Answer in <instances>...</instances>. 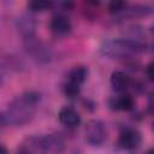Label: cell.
Wrapping results in <instances>:
<instances>
[{
    "mask_svg": "<svg viewBox=\"0 0 154 154\" xmlns=\"http://www.w3.org/2000/svg\"><path fill=\"white\" fill-rule=\"evenodd\" d=\"M40 95L35 91H25L16 96L7 106L5 112V123L12 126H22L29 123L36 112Z\"/></svg>",
    "mask_w": 154,
    "mask_h": 154,
    "instance_id": "1",
    "label": "cell"
},
{
    "mask_svg": "<svg viewBox=\"0 0 154 154\" xmlns=\"http://www.w3.org/2000/svg\"><path fill=\"white\" fill-rule=\"evenodd\" d=\"M101 53L113 59H128L144 52L146 43L137 38H111L101 45Z\"/></svg>",
    "mask_w": 154,
    "mask_h": 154,
    "instance_id": "2",
    "label": "cell"
},
{
    "mask_svg": "<svg viewBox=\"0 0 154 154\" xmlns=\"http://www.w3.org/2000/svg\"><path fill=\"white\" fill-rule=\"evenodd\" d=\"M88 76V69L85 66H77L72 69L67 76V81L64 85V93L67 97H76L79 91L82 84L85 82Z\"/></svg>",
    "mask_w": 154,
    "mask_h": 154,
    "instance_id": "3",
    "label": "cell"
},
{
    "mask_svg": "<svg viewBox=\"0 0 154 154\" xmlns=\"http://www.w3.org/2000/svg\"><path fill=\"white\" fill-rule=\"evenodd\" d=\"M84 137L90 146H94V147L101 146L107 137V132L103 123L97 119L89 120L84 128Z\"/></svg>",
    "mask_w": 154,
    "mask_h": 154,
    "instance_id": "4",
    "label": "cell"
},
{
    "mask_svg": "<svg viewBox=\"0 0 154 154\" xmlns=\"http://www.w3.org/2000/svg\"><path fill=\"white\" fill-rule=\"evenodd\" d=\"M38 142L43 154H60L65 148V142L58 134H48L38 137Z\"/></svg>",
    "mask_w": 154,
    "mask_h": 154,
    "instance_id": "5",
    "label": "cell"
},
{
    "mask_svg": "<svg viewBox=\"0 0 154 154\" xmlns=\"http://www.w3.org/2000/svg\"><path fill=\"white\" fill-rule=\"evenodd\" d=\"M142 142L141 134L135 129H126L123 132H120L118 138V144L120 148L126 150H134L140 147Z\"/></svg>",
    "mask_w": 154,
    "mask_h": 154,
    "instance_id": "6",
    "label": "cell"
},
{
    "mask_svg": "<svg viewBox=\"0 0 154 154\" xmlns=\"http://www.w3.org/2000/svg\"><path fill=\"white\" fill-rule=\"evenodd\" d=\"M49 30L55 36H61V37L63 36H67L72 30V24H71L70 19L66 16L59 13V14H55L51 19Z\"/></svg>",
    "mask_w": 154,
    "mask_h": 154,
    "instance_id": "7",
    "label": "cell"
},
{
    "mask_svg": "<svg viewBox=\"0 0 154 154\" xmlns=\"http://www.w3.org/2000/svg\"><path fill=\"white\" fill-rule=\"evenodd\" d=\"M28 41V51L30 52V54L34 57V59H36L38 63H47L51 59V52L48 49V47H46L42 42L32 38L26 40Z\"/></svg>",
    "mask_w": 154,
    "mask_h": 154,
    "instance_id": "8",
    "label": "cell"
},
{
    "mask_svg": "<svg viewBox=\"0 0 154 154\" xmlns=\"http://www.w3.org/2000/svg\"><path fill=\"white\" fill-rule=\"evenodd\" d=\"M59 122L66 126V128H70V129H73V128H77L81 123V116L79 113L72 108V107H63L60 111H59Z\"/></svg>",
    "mask_w": 154,
    "mask_h": 154,
    "instance_id": "9",
    "label": "cell"
},
{
    "mask_svg": "<svg viewBox=\"0 0 154 154\" xmlns=\"http://www.w3.org/2000/svg\"><path fill=\"white\" fill-rule=\"evenodd\" d=\"M17 28L25 40L32 38L36 29V20L30 14H22L17 19Z\"/></svg>",
    "mask_w": 154,
    "mask_h": 154,
    "instance_id": "10",
    "label": "cell"
},
{
    "mask_svg": "<svg viewBox=\"0 0 154 154\" xmlns=\"http://www.w3.org/2000/svg\"><path fill=\"white\" fill-rule=\"evenodd\" d=\"M130 84H131V79H130L129 75H126L125 72L114 71L112 73V76H111V85L117 93H119V94L125 93L129 89Z\"/></svg>",
    "mask_w": 154,
    "mask_h": 154,
    "instance_id": "11",
    "label": "cell"
},
{
    "mask_svg": "<svg viewBox=\"0 0 154 154\" xmlns=\"http://www.w3.org/2000/svg\"><path fill=\"white\" fill-rule=\"evenodd\" d=\"M109 106L112 109H116V111H131L134 108V99L129 94L123 93L111 99Z\"/></svg>",
    "mask_w": 154,
    "mask_h": 154,
    "instance_id": "12",
    "label": "cell"
},
{
    "mask_svg": "<svg viewBox=\"0 0 154 154\" xmlns=\"http://www.w3.org/2000/svg\"><path fill=\"white\" fill-rule=\"evenodd\" d=\"M28 7L32 12H43L47 10H51L53 7L52 1H45V0H35L28 2Z\"/></svg>",
    "mask_w": 154,
    "mask_h": 154,
    "instance_id": "13",
    "label": "cell"
},
{
    "mask_svg": "<svg viewBox=\"0 0 154 154\" xmlns=\"http://www.w3.org/2000/svg\"><path fill=\"white\" fill-rule=\"evenodd\" d=\"M125 8H126V2H123V1H113L108 6L109 12L111 13H116V14L125 11Z\"/></svg>",
    "mask_w": 154,
    "mask_h": 154,
    "instance_id": "14",
    "label": "cell"
},
{
    "mask_svg": "<svg viewBox=\"0 0 154 154\" xmlns=\"http://www.w3.org/2000/svg\"><path fill=\"white\" fill-rule=\"evenodd\" d=\"M152 70H153V64L150 63L148 66H147V69H146V72H147V76H148V78L152 81L153 79V72H152Z\"/></svg>",
    "mask_w": 154,
    "mask_h": 154,
    "instance_id": "15",
    "label": "cell"
},
{
    "mask_svg": "<svg viewBox=\"0 0 154 154\" xmlns=\"http://www.w3.org/2000/svg\"><path fill=\"white\" fill-rule=\"evenodd\" d=\"M4 124H5V118H4L2 113L0 112V131H1V129H2V126H4Z\"/></svg>",
    "mask_w": 154,
    "mask_h": 154,
    "instance_id": "16",
    "label": "cell"
},
{
    "mask_svg": "<svg viewBox=\"0 0 154 154\" xmlns=\"http://www.w3.org/2000/svg\"><path fill=\"white\" fill-rule=\"evenodd\" d=\"M0 154H8V153H7V149H6L2 144H0Z\"/></svg>",
    "mask_w": 154,
    "mask_h": 154,
    "instance_id": "17",
    "label": "cell"
},
{
    "mask_svg": "<svg viewBox=\"0 0 154 154\" xmlns=\"http://www.w3.org/2000/svg\"><path fill=\"white\" fill-rule=\"evenodd\" d=\"M19 154H28V153H26V152H24V150H22V152H20Z\"/></svg>",
    "mask_w": 154,
    "mask_h": 154,
    "instance_id": "18",
    "label": "cell"
},
{
    "mask_svg": "<svg viewBox=\"0 0 154 154\" xmlns=\"http://www.w3.org/2000/svg\"><path fill=\"white\" fill-rule=\"evenodd\" d=\"M147 154H153V150H149V152H148Z\"/></svg>",
    "mask_w": 154,
    "mask_h": 154,
    "instance_id": "19",
    "label": "cell"
}]
</instances>
